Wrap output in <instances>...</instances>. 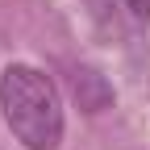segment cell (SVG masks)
Segmentation results:
<instances>
[{
    "instance_id": "1",
    "label": "cell",
    "mask_w": 150,
    "mask_h": 150,
    "mask_svg": "<svg viewBox=\"0 0 150 150\" xmlns=\"http://www.w3.org/2000/svg\"><path fill=\"white\" fill-rule=\"evenodd\" d=\"M0 112L25 150H59L63 100L46 71L29 63H8L0 71Z\"/></svg>"
},
{
    "instance_id": "2",
    "label": "cell",
    "mask_w": 150,
    "mask_h": 150,
    "mask_svg": "<svg viewBox=\"0 0 150 150\" xmlns=\"http://www.w3.org/2000/svg\"><path fill=\"white\" fill-rule=\"evenodd\" d=\"M71 88H75V100H79V108H88V112H100V108H108L112 104V88H108V79L100 71H92V67H79L71 75Z\"/></svg>"
}]
</instances>
